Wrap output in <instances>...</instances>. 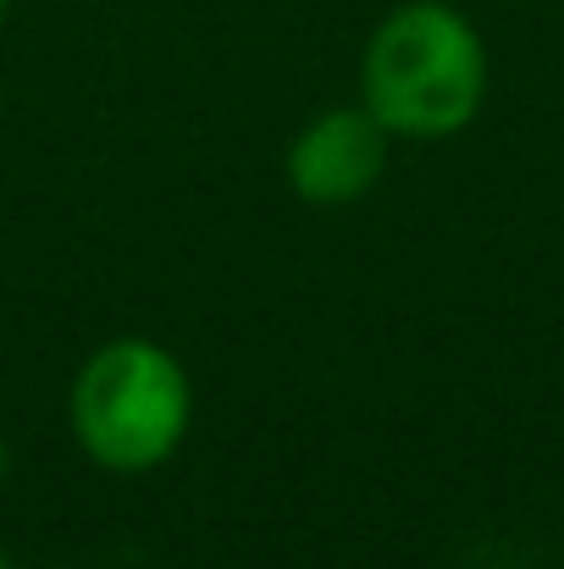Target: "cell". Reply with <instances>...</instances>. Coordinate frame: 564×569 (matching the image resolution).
Returning <instances> with one entry per match:
<instances>
[{
    "instance_id": "obj_1",
    "label": "cell",
    "mask_w": 564,
    "mask_h": 569,
    "mask_svg": "<svg viewBox=\"0 0 564 569\" xmlns=\"http://www.w3.org/2000/svg\"><path fill=\"white\" fill-rule=\"evenodd\" d=\"M493 89L482 28L454 0H404L372 28L360 50V106L393 139H459Z\"/></svg>"
},
{
    "instance_id": "obj_2",
    "label": "cell",
    "mask_w": 564,
    "mask_h": 569,
    "mask_svg": "<svg viewBox=\"0 0 564 569\" xmlns=\"http://www.w3.org/2000/svg\"><path fill=\"white\" fill-rule=\"evenodd\" d=\"M194 426L188 366L161 338H106L72 371L67 431L78 453L106 476H150L178 459Z\"/></svg>"
},
{
    "instance_id": "obj_3",
    "label": "cell",
    "mask_w": 564,
    "mask_h": 569,
    "mask_svg": "<svg viewBox=\"0 0 564 569\" xmlns=\"http://www.w3.org/2000/svg\"><path fill=\"white\" fill-rule=\"evenodd\" d=\"M387 161H393V133L376 122L360 100H344V106L316 111L288 139L283 172H288V189L299 193L305 204L349 210V204H360L382 183Z\"/></svg>"
},
{
    "instance_id": "obj_4",
    "label": "cell",
    "mask_w": 564,
    "mask_h": 569,
    "mask_svg": "<svg viewBox=\"0 0 564 569\" xmlns=\"http://www.w3.org/2000/svg\"><path fill=\"white\" fill-rule=\"evenodd\" d=\"M6 476H11V448H6V437H0V487H6Z\"/></svg>"
},
{
    "instance_id": "obj_5",
    "label": "cell",
    "mask_w": 564,
    "mask_h": 569,
    "mask_svg": "<svg viewBox=\"0 0 564 569\" xmlns=\"http://www.w3.org/2000/svg\"><path fill=\"white\" fill-rule=\"evenodd\" d=\"M6 11H11V0H0V22H6Z\"/></svg>"
},
{
    "instance_id": "obj_6",
    "label": "cell",
    "mask_w": 564,
    "mask_h": 569,
    "mask_svg": "<svg viewBox=\"0 0 564 569\" xmlns=\"http://www.w3.org/2000/svg\"><path fill=\"white\" fill-rule=\"evenodd\" d=\"M0 569H11V559H6V553H0Z\"/></svg>"
}]
</instances>
